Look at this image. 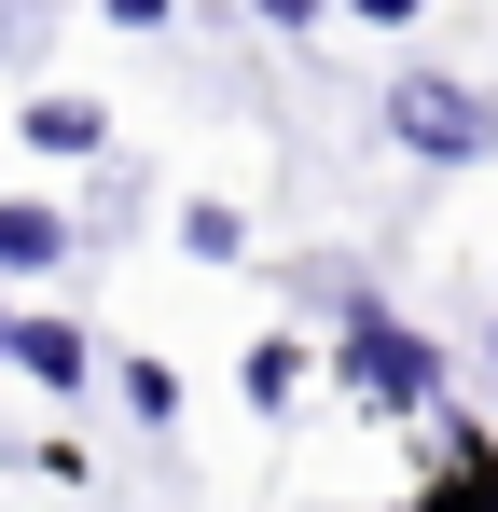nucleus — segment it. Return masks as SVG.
<instances>
[{
  "label": "nucleus",
  "instance_id": "1",
  "mask_svg": "<svg viewBox=\"0 0 498 512\" xmlns=\"http://www.w3.org/2000/svg\"><path fill=\"white\" fill-rule=\"evenodd\" d=\"M388 139L429 153V167H471V153H485V97L443 84V70H415V84H388Z\"/></svg>",
  "mask_w": 498,
  "mask_h": 512
},
{
  "label": "nucleus",
  "instance_id": "2",
  "mask_svg": "<svg viewBox=\"0 0 498 512\" xmlns=\"http://www.w3.org/2000/svg\"><path fill=\"white\" fill-rule=\"evenodd\" d=\"M332 374H346V388H360V402H388V416H415V402H429V374H443V360H429V346H415L402 319H374V305H360V319H346V360H332Z\"/></svg>",
  "mask_w": 498,
  "mask_h": 512
},
{
  "label": "nucleus",
  "instance_id": "3",
  "mask_svg": "<svg viewBox=\"0 0 498 512\" xmlns=\"http://www.w3.org/2000/svg\"><path fill=\"white\" fill-rule=\"evenodd\" d=\"M415 512H498V457H485V429H443V485Z\"/></svg>",
  "mask_w": 498,
  "mask_h": 512
},
{
  "label": "nucleus",
  "instance_id": "4",
  "mask_svg": "<svg viewBox=\"0 0 498 512\" xmlns=\"http://www.w3.org/2000/svg\"><path fill=\"white\" fill-rule=\"evenodd\" d=\"M42 263H70V222L28 208V194H0V277H42Z\"/></svg>",
  "mask_w": 498,
  "mask_h": 512
},
{
  "label": "nucleus",
  "instance_id": "5",
  "mask_svg": "<svg viewBox=\"0 0 498 512\" xmlns=\"http://www.w3.org/2000/svg\"><path fill=\"white\" fill-rule=\"evenodd\" d=\"M0 360H28L42 388H83V333H70V319H14V346H0Z\"/></svg>",
  "mask_w": 498,
  "mask_h": 512
},
{
  "label": "nucleus",
  "instance_id": "6",
  "mask_svg": "<svg viewBox=\"0 0 498 512\" xmlns=\"http://www.w3.org/2000/svg\"><path fill=\"white\" fill-rule=\"evenodd\" d=\"M97 97H28V153H97Z\"/></svg>",
  "mask_w": 498,
  "mask_h": 512
},
{
  "label": "nucleus",
  "instance_id": "7",
  "mask_svg": "<svg viewBox=\"0 0 498 512\" xmlns=\"http://www.w3.org/2000/svg\"><path fill=\"white\" fill-rule=\"evenodd\" d=\"M291 388H305V346H277V333H263V346H249V402H263V416H277V402H291Z\"/></svg>",
  "mask_w": 498,
  "mask_h": 512
},
{
  "label": "nucleus",
  "instance_id": "8",
  "mask_svg": "<svg viewBox=\"0 0 498 512\" xmlns=\"http://www.w3.org/2000/svg\"><path fill=\"white\" fill-rule=\"evenodd\" d=\"M180 250H194V263H236L249 222H236V208H180Z\"/></svg>",
  "mask_w": 498,
  "mask_h": 512
},
{
  "label": "nucleus",
  "instance_id": "9",
  "mask_svg": "<svg viewBox=\"0 0 498 512\" xmlns=\"http://www.w3.org/2000/svg\"><path fill=\"white\" fill-rule=\"evenodd\" d=\"M125 416H139V429L180 416V374H166V360H125Z\"/></svg>",
  "mask_w": 498,
  "mask_h": 512
},
{
  "label": "nucleus",
  "instance_id": "10",
  "mask_svg": "<svg viewBox=\"0 0 498 512\" xmlns=\"http://www.w3.org/2000/svg\"><path fill=\"white\" fill-rule=\"evenodd\" d=\"M111 28H166V0H111Z\"/></svg>",
  "mask_w": 498,
  "mask_h": 512
},
{
  "label": "nucleus",
  "instance_id": "11",
  "mask_svg": "<svg viewBox=\"0 0 498 512\" xmlns=\"http://www.w3.org/2000/svg\"><path fill=\"white\" fill-rule=\"evenodd\" d=\"M360 14H374V28H415V0H360Z\"/></svg>",
  "mask_w": 498,
  "mask_h": 512
},
{
  "label": "nucleus",
  "instance_id": "12",
  "mask_svg": "<svg viewBox=\"0 0 498 512\" xmlns=\"http://www.w3.org/2000/svg\"><path fill=\"white\" fill-rule=\"evenodd\" d=\"M263 14H277V28H305V14H319V0H263Z\"/></svg>",
  "mask_w": 498,
  "mask_h": 512
}]
</instances>
